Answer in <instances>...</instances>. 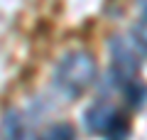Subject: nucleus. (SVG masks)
<instances>
[{
	"mask_svg": "<svg viewBox=\"0 0 147 140\" xmlns=\"http://www.w3.org/2000/svg\"><path fill=\"white\" fill-rule=\"evenodd\" d=\"M93 79H96L93 57L88 52H71L59 62L57 71H54V86L66 99H76L93 84Z\"/></svg>",
	"mask_w": 147,
	"mask_h": 140,
	"instance_id": "nucleus-1",
	"label": "nucleus"
},
{
	"mask_svg": "<svg viewBox=\"0 0 147 140\" xmlns=\"http://www.w3.org/2000/svg\"><path fill=\"white\" fill-rule=\"evenodd\" d=\"M84 123L91 133H103V135H115L118 125L123 123L118 111L110 103H93L84 113Z\"/></svg>",
	"mask_w": 147,
	"mask_h": 140,
	"instance_id": "nucleus-2",
	"label": "nucleus"
},
{
	"mask_svg": "<svg viewBox=\"0 0 147 140\" xmlns=\"http://www.w3.org/2000/svg\"><path fill=\"white\" fill-rule=\"evenodd\" d=\"M0 138L3 140H39L30 130V125L25 123L22 113H17V111H7L5 113L3 125H0Z\"/></svg>",
	"mask_w": 147,
	"mask_h": 140,
	"instance_id": "nucleus-3",
	"label": "nucleus"
},
{
	"mask_svg": "<svg viewBox=\"0 0 147 140\" xmlns=\"http://www.w3.org/2000/svg\"><path fill=\"white\" fill-rule=\"evenodd\" d=\"M42 140H74V128L69 123L52 125V128L42 135Z\"/></svg>",
	"mask_w": 147,
	"mask_h": 140,
	"instance_id": "nucleus-4",
	"label": "nucleus"
},
{
	"mask_svg": "<svg viewBox=\"0 0 147 140\" xmlns=\"http://www.w3.org/2000/svg\"><path fill=\"white\" fill-rule=\"evenodd\" d=\"M135 42L147 49V12H145V17L135 25Z\"/></svg>",
	"mask_w": 147,
	"mask_h": 140,
	"instance_id": "nucleus-5",
	"label": "nucleus"
}]
</instances>
